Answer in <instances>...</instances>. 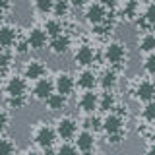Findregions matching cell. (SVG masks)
Listing matches in <instances>:
<instances>
[{
  "label": "cell",
  "instance_id": "obj_1",
  "mask_svg": "<svg viewBox=\"0 0 155 155\" xmlns=\"http://www.w3.org/2000/svg\"><path fill=\"white\" fill-rule=\"evenodd\" d=\"M103 54H105V62L109 64V68H114V70L124 68L126 60H128V51H126L124 43L120 41H109L105 45Z\"/></svg>",
  "mask_w": 155,
  "mask_h": 155
},
{
  "label": "cell",
  "instance_id": "obj_2",
  "mask_svg": "<svg viewBox=\"0 0 155 155\" xmlns=\"http://www.w3.org/2000/svg\"><path fill=\"white\" fill-rule=\"evenodd\" d=\"M56 140L58 138H56L54 128H52L51 124H47V122H39L35 126V130H33V142L37 143V147L41 149L43 153L51 151V149L54 147Z\"/></svg>",
  "mask_w": 155,
  "mask_h": 155
},
{
  "label": "cell",
  "instance_id": "obj_3",
  "mask_svg": "<svg viewBox=\"0 0 155 155\" xmlns=\"http://www.w3.org/2000/svg\"><path fill=\"white\" fill-rule=\"evenodd\" d=\"M4 93H6V97H27V93H29V81L21 74L8 76L6 84H4Z\"/></svg>",
  "mask_w": 155,
  "mask_h": 155
},
{
  "label": "cell",
  "instance_id": "obj_4",
  "mask_svg": "<svg viewBox=\"0 0 155 155\" xmlns=\"http://www.w3.org/2000/svg\"><path fill=\"white\" fill-rule=\"evenodd\" d=\"M78 126L80 124H78V120L74 116H60L52 128H54V132H56V138H60L62 142H70V140L76 138Z\"/></svg>",
  "mask_w": 155,
  "mask_h": 155
},
{
  "label": "cell",
  "instance_id": "obj_5",
  "mask_svg": "<svg viewBox=\"0 0 155 155\" xmlns=\"http://www.w3.org/2000/svg\"><path fill=\"white\" fill-rule=\"evenodd\" d=\"M52 85H54V93L64 95L66 99L70 95H74L76 91V78L70 72H56V76L52 78Z\"/></svg>",
  "mask_w": 155,
  "mask_h": 155
},
{
  "label": "cell",
  "instance_id": "obj_6",
  "mask_svg": "<svg viewBox=\"0 0 155 155\" xmlns=\"http://www.w3.org/2000/svg\"><path fill=\"white\" fill-rule=\"evenodd\" d=\"M95 58H97V52H95L93 45H89V43H81V45L76 47V51H74V62H76V66H80V68H91V66H93V62H95Z\"/></svg>",
  "mask_w": 155,
  "mask_h": 155
},
{
  "label": "cell",
  "instance_id": "obj_7",
  "mask_svg": "<svg viewBox=\"0 0 155 155\" xmlns=\"http://www.w3.org/2000/svg\"><path fill=\"white\" fill-rule=\"evenodd\" d=\"M132 95L136 99L140 101V103H149V101H153L155 97V85L151 81V78H142V80L136 81L134 89H132Z\"/></svg>",
  "mask_w": 155,
  "mask_h": 155
},
{
  "label": "cell",
  "instance_id": "obj_8",
  "mask_svg": "<svg viewBox=\"0 0 155 155\" xmlns=\"http://www.w3.org/2000/svg\"><path fill=\"white\" fill-rule=\"evenodd\" d=\"M21 76L27 81H37V80L47 76V64L43 60H39V58H29L25 64H23Z\"/></svg>",
  "mask_w": 155,
  "mask_h": 155
},
{
  "label": "cell",
  "instance_id": "obj_9",
  "mask_svg": "<svg viewBox=\"0 0 155 155\" xmlns=\"http://www.w3.org/2000/svg\"><path fill=\"white\" fill-rule=\"evenodd\" d=\"M107 16H109V12H107L99 2L84 4V18H85V21L89 23V25H99V23H103L107 19Z\"/></svg>",
  "mask_w": 155,
  "mask_h": 155
},
{
  "label": "cell",
  "instance_id": "obj_10",
  "mask_svg": "<svg viewBox=\"0 0 155 155\" xmlns=\"http://www.w3.org/2000/svg\"><path fill=\"white\" fill-rule=\"evenodd\" d=\"M25 43L29 47V51H43L48 45V37L47 33L43 31V27H29L27 35H25Z\"/></svg>",
  "mask_w": 155,
  "mask_h": 155
},
{
  "label": "cell",
  "instance_id": "obj_11",
  "mask_svg": "<svg viewBox=\"0 0 155 155\" xmlns=\"http://www.w3.org/2000/svg\"><path fill=\"white\" fill-rule=\"evenodd\" d=\"M95 143H97V138L93 132H89V130H78V134L74 138V147L78 151H81L84 155H89L95 149Z\"/></svg>",
  "mask_w": 155,
  "mask_h": 155
},
{
  "label": "cell",
  "instance_id": "obj_12",
  "mask_svg": "<svg viewBox=\"0 0 155 155\" xmlns=\"http://www.w3.org/2000/svg\"><path fill=\"white\" fill-rule=\"evenodd\" d=\"M51 93H54V85H52V78H41V80H37V81H33V87H31V95H33V99L35 101H45L48 99V95Z\"/></svg>",
  "mask_w": 155,
  "mask_h": 155
},
{
  "label": "cell",
  "instance_id": "obj_13",
  "mask_svg": "<svg viewBox=\"0 0 155 155\" xmlns=\"http://www.w3.org/2000/svg\"><path fill=\"white\" fill-rule=\"evenodd\" d=\"M76 78V87H81L84 91H91L97 87V72L93 68H81Z\"/></svg>",
  "mask_w": 155,
  "mask_h": 155
},
{
  "label": "cell",
  "instance_id": "obj_14",
  "mask_svg": "<svg viewBox=\"0 0 155 155\" xmlns=\"http://www.w3.org/2000/svg\"><path fill=\"white\" fill-rule=\"evenodd\" d=\"M18 39H19V35H18V27L16 25H12V23L0 25V48H2V51L14 48Z\"/></svg>",
  "mask_w": 155,
  "mask_h": 155
},
{
  "label": "cell",
  "instance_id": "obj_15",
  "mask_svg": "<svg viewBox=\"0 0 155 155\" xmlns=\"http://www.w3.org/2000/svg\"><path fill=\"white\" fill-rule=\"evenodd\" d=\"M101 130H105V134H116L124 132V118L116 113H107L101 122Z\"/></svg>",
  "mask_w": 155,
  "mask_h": 155
},
{
  "label": "cell",
  "instance_id": "obj_16",
  "mask_svg": "<svg viewBox=\"0 0 155 155\" xmlns=\"http://www.w3.org/2000/svg\"><path fill=\"white\" fill-rule=\"evenodd\" d=\"M97 85L103 91H113L118 85V72L114 68H105L101 74H97Z\"/></svg>",
  "mask_w": 155,
  "mask_h": 155
},
{
  "label": "cell",
  "instance_id": "obj_17",
  "mask_svg": "<svg viewBox=\"0 0 155 155\" xmlns=\"http://www.w3.org/2000/svg\"><path fill=\"white\" fill-rule=\"evenodd\" d=\"M48 51L52 52V54H56V56H60V54H66L68 51H70V47H72V39L68 33H62V35H58V37H52V39H48Z\"/></svg>",
  "mask_w": 155,
  "mask_h": 155
},
{
  "label": "cell",
  "instance_id": "obj_18",
  "mask_svg": "<svg viewBox=\"0 0 155 155\" xmlns=\"http://www.w3.org/2000/svg\"><path fill=\"white\" fill-rule=\"evenodd\" d=\"M97 97L99 93H95V89L91 91H81L80 99H78V107H80V110L84 114H91L97 110Z\"/></svg>",
  "mask_w": 155,
  "mask_h": 155
},
{
  "label": "cell",
  "instance_id": "obj_19",
  "mask_svg": "<svg viewBox=\"0 0 155 155\" xmlns=\"http://www.w3.org/2000/svg\"><path fill=\"white\" fill-rule=\"evenodd\" d=\"M43 31L47 33L48 39L58 37L62 33H66V25H64V19H58V18H47L45 23H43Z\"/></svg>",
  "mask_w": 155,
  "mask_h": 155
},
{
  "label": "cell",
  "instance_id": "obj_20",
  "mask_svg": "<svg viewBox=\"0 0 155 155\" xmlns=\"http://www.w3.org/2000/svg\"><path fill=\"white\" fill-rule=\"evenodd\" d=\"M116 105L118 103H116V97H114L113 91H103V93H99V97H97V110L110 113Z\"/></svg>",
  "mask_w": 155,
  "mask_h": 155
},
{
  "label": "cell",
  "instance_id": "obj_21",
  "mask_svg": "<svg viewBox=\"0 0 155 155\" xmlns=\"http://www.w3.org/2000/svg\"><path fill=\"white\" fill-rule=\"evenodd\" d=\"M45 105H47V109L51 110V113H60V110H64L68 107V99L64 95H60V93H51L48 99L45 101Z\"/></svg>",
  "mask_w": 155,
  "mask_h": 155
},
{
  "label": "cell",
  "instance_id": "obj_22",
  "mask_svg": "<svg viewBox=\"0 0 155 155\" xmlns=\"http://www.w3.org/2000/svg\"><path fill=\"white\" fill-rule=\"evenodd\" d=\"M120 16L126 19H134L140 16V0H124V4H120Z\"/></svg>",
  "mask_w": 155,
  "mask_h": 155
},
{
  "label": "cell",
  "instance_id": "obj_23",
  "mask_svg": "<svg viewBox=\"0 0 155 155\" xmlns=\"http://www.w3.org/2000/svg\"><path fill=\"white\" fill-rule=\"evenodd\" d=\"M138 48H140V52H143V54L153 52V48H155V35H153V31H143L142 35H140Z\"/></svg>",
  "mask_w": 155,
  "mask_h": 155
},
{
  "label": "cell",
  "instance_id": "obj_24",
  "mask_svg": "<svg viewBox=\"0 0 155 155\" xmlns=\"http://www.w3.org/2000/svg\"><path fill=\"white\" fill-rule=\"evenodd\" d=\"M70 10H72L70 0H54V2H52V10H51V14H52V18L64 19L68 14H70Z\"/></svg>",
  "mask_w": 155,
  "mask_h": 155
},
{
  "label": "cell",
  "instance_id": "obj_25",
  "mask_svg": "<svg viewBox=\"0 0 155 155\" xmlns=\"http://www.w3.org/2000/svg\"><path fill=\"white\" fill-rule=\"evenodd\" d=\"M101 122H103V116L91 113V114H85L84 118V130H89V132H97V130H101Z\"/></svg>",
  "mask_w": 155,
  "mask_h": 155
},
{
  "label": "cell",
  "instance_id": "obj_26",
  "mask_svg": "<svg viewBox=\"0 0 155 155\" xmlns=\"http://www.w3.org/2000/svg\"><path fill=\"white\" fill-rule=\"evenodd\" d=\"M140 118H142L147 126H151V122L155 120V103H153V101H149V103H143L142 110H140Z\"/></svg>",
  "mask_w": 155,
  "mask_h": 155
},
{
  "label": "cell",
  "instance_id": "obj_27",
  "mask_svg": "<svg viewBox=\"0 0 155 155\" xmlns=\"http://www.w3.org/2000/svg\"><path fill=\"white\" fill-rule=\"evenodd\" d=\"M142 68L145 72L147 78H153L155 76V52H147L143 56V62H142Z\"/></svg>",
  "mask_w": 155,
  "mask_h": 155
},
{
  "label": "cell",
  "instance_id": "obj_28",
  "mask_svg": "<svg viewBox=\"0 0 155 155\" xmlns=\"http://www.w3.org/2000/svg\"><path fill=\"white\" fill-rule=\"evenodd\" d=\"M0 155H16V143L12 138H0Z\"/></svg>",
  "mask_w": 155,
  "mask_h": 155
},
{
  "label": "cell",
  "instance_id": "obj_29",
  "mask_svg": "<svg viewBox=\"0 0 155 155\" xmlns=\"http://www.w3.org/2000/svg\"><path fill=\"white\" fill-rule=\"evenodd\" d=\"M52 2H54V0H33V10H35L37 14H41V16L51 14Z\"/></svg>",
  "mask_w": 155,
  "mask_h": 155
},
{
  "label": "cell",
  "instance_id": "obj_30",
  "mask_svg": "<svg viewBox=\"0 0 155 155\" xmlns=\"http://www.w3.org/2000/svg\"><path fill=\"white\" fill-rule=\"evenodd\" d=\"M27 97H4V103L8 109H23L27 105Z\"/></svg>",
  "mask_w": 155,
  "mask_h": 155
},
{
  "label": "cell",
  "instance_id": "obj_31",
  "mask_svg": "<svg viewBox=\"0 0 155 155\" xmlns=\"http://www.w3.org/2000/svg\"><path fill=\"white\" fill-rule=\"evenodd\" d=\"M54 155H78V149L74 147L72 142H62L60 145H56Z\"/></svg>",
  "mask_w": 155,
  "mask_h": 155
},
{
  "label": "cell",
  "instance_id": "obj_32",
  "mask_svg": "<svg viewBox=\"0 0 155 155\" xmlns=\"http://www.w3.org/2000/svg\"><path fill=\"white\" fill-rule=\"evenodd\" d=\"M126 140V134L124 132H116V134H107V145H110V147H118V145H122Z\"/></svg>",
  "mask_w": 155,
  "mask_h": 155
},
{
  "label": "cell",
  "instance_id": "obj_33",
  "mask_svg": "<svg viewBox=\"0 0 155 155\" xmlns=\"http://www.w3.org/2000/svg\"><path fill=\"white\" fill-rule=\"evenodd\" d=\"M8 124H10V113L4 107H0V132H4L8 128Z\"/></svg>",
  "mask_w": 155,
  "mask_h": 155
},
{
  "label": "cell",
  "instance_id": "obj_34",
  "mask_svg": "<svg viewBox=\"0 0 155 155\" xmlns=\"http://www.w3.org/2000/svg\"><path fill=\"white\" fill-rule=\"evenodd\" d=\"M97 2L109 12V10H116V8H118L120 4H122V0H97Z\"/></svg>",
  "mask_w": 155,
  "mask_h": 155
},
{
  "label": "cell",
  "instance_id": "obj_35",
  "mask_svg": "<svg viewBox=\"0 0 155 155\" xmlns=\"http://www.w3.org/2000/svg\"><path fill=\"white\" fill-rule=\"evenodd\" d=\"M14 48H16V52H18V54H25V52L29 51V47H27L25 39H18V41H16V45H14Z\"/></svg>",
  "mask_w": 155,
  "mask_h": 155
},
{
  "label": "cell",
  "instance_id": "obj_36",
  "mask_svg": "<svg viewBox=\"0 0 155 155\" xmlns=\"http://www.w3.org/2000/svg\"><path fill=\"white\" fill-rule=\"evenodd\" d=\"M10 8H12V2H10V0H0V10H2L4 14H6Z\"/></svg>",
  "mask_w": 155,
  "mask_h": 155
},
{
  "label": "cell",
  "instance_id": "obj_37",
  "mask_svg": "<svg viewBox=\"0 0 155 155\" xmlns=\"http://www.w3.org/2000/svg\"><path fill=\"white\" fill-rule=\"evenodd\" d=\"M23 155H45V153H43L41 149H37V147H29V149H25Z\"/></svg>",
  "mask_w": 155,
  "mask_h": 155
},
{
  "label": "cell",
  "instance_id": "obj_38",
  "mask_svg": "<svg viewBox=\"0 0 155 155\" xmlns=\"http://www.w3.org/2000/svg\"><path fill=\"white\" fill-rule=\"evenodd\" d=\"M4 18H6V14L0 10V25H4Z\"/></svg>",
  "mask_w": 155,
  "mask_h": 155
}]
</instances>
